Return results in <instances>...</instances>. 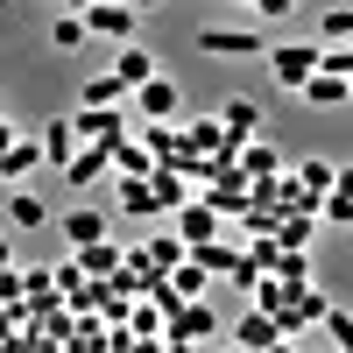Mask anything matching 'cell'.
<instances>
[{
	"label": "cell",
	"instance_id": "cell-12",
	"mask_svg": "<svg viewBox=\"0 0 353 353\" xmlns=\"http://www.w3.org/2000/svg\"><path fill=\"white\" fill-rule=\"evenodd\" d=\"M106 170H113V149H99V141H85V149H78V163L64 170V184H71V191H92L99 176H106Z\"/></svg>",
	"mask_w": 353,
	"mask_h": 353
},
{
	"label": "cell",
	"instance_id": "cell-22",
	"mask_svg": "<svg viewBox=\"0 0 353 353\" xmlns=\"http://www.w3.org/2000/svg\"><path fill=\"white\" fill-rule=\"evenodd\" d=\"M121 99H134V92H128L113 71H92V78L78 85V106H121Z\"/></svg>",
	"mask_w": 353,
	"mask_h": 353
},
{
	"label": "cell",
	"instance_id": "cell-17",
	"mask_svg": "<svg viewBox=\"0 0 353 353\" xmlns=\"http://www.w3.org/2000/svg\"><path fill=\"white\" fill-rule=\"evenodd\" d=\"M156 149L149 141H113V176H156Z\"/></svg>",
	"mask_w": 353,
	"mask_h": 353
},
{
	"label": "cell",
	"instance_id": "cell-1",
	"mask_svg": "<svg viewBox=\"0 0 353 353\" xmlns=\"http://www.w3.org/2000/svg\"><path fill=\"white\" fill-rule=\"evenodd\" d=\"M318 71H325V43H269V78L283 92H304Z\"/></svg>",
	"mask_w": 353,
	"mask_h": 353
},
{
	"label": "cell",
	"instance_id": "cell-14",
	"mask_svg": "<svg viewBox=\"0 0 353 353\" xmlns=\"http://www.w3.org/2000/svg\"><path fill=\"white\" fill-rule=\"evenodd\" d=\"M113 198H121V212H134V219H156V212H163V198H156L149 176H121V184H113Z\"/></svg>",
	"mask_w": 353,
	"mask_h": 353
},
{
	"label": "cell",
	"instance_id": "cell-24",
	"mask_svg": "<svg viewBox=\"0 0 353 353\" xmlns=\"http://www.w3.org/2000/svg\"><path fill=\"white\" fill-rule=\"evenodd\" d=\"M311 233H318V212H283L276 241H283V248H311Z\"/></svg>",
	"mask_w": 353,
	"mask_h": 353
},
{
	"label": "cell",
	"instance_id": "cell-13",
	"mask_svg": "<svg viewBox=\"0 0 353 353\" xmlns=\"http://www.w3.org/2000/svg\"><path fill=\"white\" fill-rule=\"evenodd\" d=\"M8 226H14V233H36V226H50V205H43L36 191H28V184H14V191H8Z\"/></svg>",
	"mask_w": 353,
	"mask_h": 353
},
{
	"label": "cell",
	"instance_id": "cell-10",
	"mask_svg": "<svg viewBox=\"0 0 353 353\" xmlns=\"http://www.w3.org/2000/svg\"><path fill=\"white\" fill-rule=\"evenodd\" d=\"M163 332H170V339H184V346H191V339H212V332H219V318H212V304H205V297H198V304H176V311H170V325H163Z\"/></svg>",
	"mask_w": 353,
	"mask_h": 353
},
{
	"label": "cell",
	"instance_id": "cell-11",
	"mask_svg": "<svg viewBox=\"0 0 353 353\" xmlns=\"http://www.w3.org/2000/svg\"><path fill=\"white\" fill-rule=\"evenodd\" d=\"M43 163H50V156H43V141H28V134H14L8 149H0V176H8V184H28Z\"/></svg>",
	"mask_w": 353,
	"mask_h": 353
},
{
	"label": "cell",
	"instance_id": "cell-29",
	"mask_svg": "<svg viewBox=\"0 0 353 353\" xmlns=\"http://www.w3.org/2000/svg\"><path fill=\"white\" fill-rule=\"evenodd\" d=\"M269 353H297V346H290V339H276V346H269Z\"/></svg>",
	"mask_w": 353,
	"mask_h": 353
},
{
	"label": "cell",
	"instance_id": "cell-4",
	"mask_svg": "<svg viewBox=\"0 0 353 353\" xmlns=\"http://www.w3.org/2000/svg\"><path fill=\"white\" fill-rule=\"evenodd\" d=\"M71 121H78L85 141H99V149L128 141V113H121V106H71Z\"/></svg>",
	"mask_w": 353,
	"mask_h": 353
},
{
	"label": "cell",
	"instance_id": "cell-19",
	"mask_svg": "<svg viewBox=\"0 0 353 353\" xmlns=\"http://www.w3.org/2000/svg\"><path fill=\"white\" fill-rule=\"evenodd\" d=\"M241 170H248V184H276V176H290L269 141H248V149H241Z\"/></svg>",
	"mask_w": 353,
	"mask_h": 353
},
{
	"label": "cell",
	"instance_id": "cell-15",
	"mask_svg": "<svg viewBox=\"0 0 353 353\" xmlns=\"http://www.w3.org/2000/svg\"><path fill=\"white\" fill-rule=\"evenodd\" d=\"M276 339H283V325H276V318L261 311V304H254V311L241 318V325H233V346H254V353H269Z\"/></svg>",
	"mask_w": 353,
	"mask_h": 353
},
{
	"label": "cell",
	"instance_id": "cell-30",
	"mask_svg": "<svg viewBox=\"0 0 353 353\" xmlns=\"http://www.w3.org/2000/svg\"><path fill=\"white\" fill-rule=\"evenodd\" d=\"M134 8H141V14H149V8H163V0H134Z\"/></svg>",
	"mask_w": 353,
	"mask_h": 353
},
{
	"label": "cell",
	"instance_id": "cell-9",
	"mask_svg": "<svg viewBox=\"0 0 353 353\" xmlns=\"http://www.w3.org/2000/svg\"><path fill=\"white\" fill-rule=\"evenodd\" d=\"M57 226H64L71 254H78V248H99V241H106V212H99V205H71V212L57 219Z\"/></svg>",
	"mask_w": 353,
	"mask_h": 353
},
{
	"label": "cell",
	"instance_id": "cell-27",
	"mask_svg": "<svg viewBox=\"0 0 353 353\" xmlns=\"http://www.w3.org/2000/svg\"><path fill=\"white\" fill-rule=\"evenodd\" d=\"M325 71L332 78H353V43H325Z\"/></svg>",
	"mask_w": 353,
	"mask_h": 353
},
{
	"label": "cell",
	"instance_id": "cell-28",
	"mask_svg": "<svg viewBox=\"0 0 353 353\" xmlns=\"http://www.w3.org/2000/svg\"><path fill=\"white\" fill-rule=\"evenodd\" d=\"M248 8H254V14H261V21H283V14H290V8H297V0H248Z\"/></svg>",
	"mask_w": 353,
	"mask_h": 353
},
{
	"label": "cell",
	"instance_id": "cell-23",
	"mask_svg": "<svg viewBox=\"0 0 353 353\" xmlns=\"http://www.w3.org/2000/svg\"><path fill=\"white\" fill-rule=\"evenodd\" d=\"M78 261H85V276H121V269H128V254L113 248V241H99V248H78Z\"/></svg>",
	"mask_w": 353,
	"mask_h": 353
},
{
	"label": "cell",
	"instance_id": "cell-8",
	"mask_svg": "<svg viewBox=\"0 0 353 353\" xmlns=\"http://www.w3.org/2000/svg\"><path fill=\"white\" fill-rule=\"evenodd\" d=\"M36 141H43V156H50L57 170H71V163H78V149H85V134H78V121H71V113H57V121H50Z\"/></svg>",
	"mask_w": 353,
	"mask_h": 353
},
{
	"label": "cell",
	"instance_id": "cell-2",
	"mask_svg": "<svg viewBox=\"0 0 353 353\" xmlns=\"http://www.w3.org/2000/svg\"><path fill=\"white\" fill-rule=\"evenodd\" d=\"M205 57H269V36H261V28H198V36H191Z\"/></svg>",
	"mask_w": 353,
	"mask_h": 353
},
{
	"label": "cell",
	"instance_id": "cell-5",
	"mask_svg": "<svg viewBox=\"0 0 353 353\" xmlns=\"http://www.w3.org/2000/svg\"><path fill=\"white\" fill-rule=\"evenodd\" d=\"M134 106H141V121H176V113H184V85L163 71V78H149L134 92Z\"/></svg>",
	"mask_w": 353,
	"mask_h": 353
},
{
	"label": "cell",
	"instance_id": "cell-6",
	"mask_svg": "<svg viewBox=\"0 0 353 353\" xmlns=\"http://www.w3.org/2000/svg\"><path fill=\"white\" fill-rule=\"evenodd\" d=\"M170 219H176V233H184L191 248H212V241H219V205H212V198H191L184 212H170Z\"/></svg>",
	"mask_w": 353,
	"mask_h": 353
},
{
	"label": "cell",
	"instance_id": "cell-16",
	"mask_svg": "<svg viewBox=\"0 0 353 353\" xmlns=\"http://www.w3.org/2000/svg\"><path fill=\"white\" fill-rule=\"evenodd\" d=\"M85 43H92V21H85V14H71V8H57V21H50V50H85Z\"/></svg>",
	"mask_w": 353,
	"mask_h": 353
},
{
	"label": "cell",
	"instance_id": "cell-21",
	"mask_svg": "<svg viewBox=\"0 0 353 353\" xmlns=\"http://www.w3.org/2000/svg\"><path fill=\"white\" fill-rule=\"evenodd\" d=\"M219 121H226V134L248 149V141L261 134V106H254V99H226V106H219Z\"/></svg>",
	"mask_w": 353,
	"mask_h": 353
},
{
	"label": "cell",
	"instance_id": "cell-18",
	"mask_svg": "<svg viewBox=\"0 0 353 353\" xmlns=\"http://www.w3.org/2000/svg\"><path fill=\"white\" fill-rule=\"evenodd\" d=\"M339 170H346V163H325V156H304V163L290 170V176H297V184H304V191H311L318 205H325V191L339 184Z\"/></svg>",
	"mask_w": 353,
	"mask_h": 353
},
{
	"label": "cell",
	"instance_id": "cell-3",
	"mask_svg": "<svg viewBox=\"0 0 353 353\" xmlns=\"http://www.w3.org/2000/svg\"><path fill=\"white\" fill-rule=\"evenodd\" d=\"M85 21H92V36H106L113 50H121V43H134V28H141V8H134V0H99V8L85 14Z\"/></svg>",
	"mask_w": 353,
	"mask_h": 353
},
{
	"label": "cell",
	"instance_id": "cell-26",
	"mask_svg": "<svg viewBox=\"0 0 353 353\" xmlns=\"http://www.w3.org/2000/svg\"><path fill=\"white\" fill-rule=\"evenodd\" d=\"M325 332H332V346H339V353H353V311H339V304H332V318H325Z\"/></svg>",
	"mask_w": 353,
	"mask_h": 353
},
{
	"label": "cell",
	"instance_id": "cell-7",
	"mask_svg": "<svg viewBox=\"0 0 353 353\" xmlns=\"http://www.w3.org/2000/svg\"><path fill=\"white\" fill-rule=\"evenodd\" d=\"M106 71L121 78L128 92H141V85H149V78H163V64H156V57L141 50V43H121V50H113V64H106Z\"/></svg>",
	"mask_w": 353,
	"mask_h": 353
},
{
	"label": "cell",
	"instance_id": "cell-25",
	"mask_svg": "<svg viewBox=\"0 0 353 353\" xmlns=\"http://www.w3.org/2000/svg\"><path fill=\"white\" fill-rule=\"evenodd\" d=\"M318 43H353V8H325L318 14Z\"/></svg>",
	"mask_w": 353,
	"mask_h": 353
},
{
	"label": "cell",
	"instance_id": "cell-20",
	"mask_svg": "<svg viewBox=\"0 0 353 353\" xmlns=\"http://www.w3.org/2000/svg\"><path fill=\"white\" fill-rule=\"evenodd\" d=\"M297 99H304V106H318V113H325V106H346V99H353V78H332V71H318V78L304 85Z\"/></svg>",
	"mask_w": 353,
	"mask_h": 353
}]
</instances>
